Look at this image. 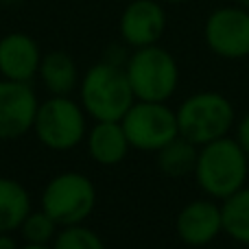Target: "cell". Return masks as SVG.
<instances>
[{"mask_svg":"<svg viewBox=\"0 0 249 249\" xmlns=\"http://www.w3.org/2000/svg\"><path fill=\"white\" fill-rule=\"evenodd\" d=\"M86 144L90 158L103 166L121 164L131 149L121 121H96L94 127L88 129Z\"/></svg>","mask_w":249,"mask_h":249,"instance_id":"obj_13","label":"cell"},{"mask_svg":"<svg viewBox=\"0 0 249 249\" xmlns=\"http://www.w3.org/2000/svg\"><path fill=\"white\" fill-rule=\"evenodd\" d=\"M42 51L31 35L13 31L0 37V77L31 83L39 72Z\"/></svg>","mask_w":249,"mask_h":249,"instance_id":"obj_12","label":"cell"},{"mask_svg":"<svg viewBox=\"0 0 249 249\" xmlns=\"http://www.w3.org/2000/svg\"><path fill=\"white\" fill-rule=\"evenodd\" d=\"M158 155V168L168 177H184L195 173L199 158V144L184 136H175L171 142L155 151Z\"/></svg>","mask_w":249,"mask_h":249,"instance_id":"obj_16","label":"cell"},{"mask_svg":"<svg viewBox=\"0 0 249 249\" xmlns=\"http://www.w3.org/2000/svg\"><path fill=\"white\" fill-rule=\"evenodd\" d=\"M195 179L210 199L223 201L247 186L249 158L234 138L225 136L199 146Z\"/></svg>","mask_w":249,"mask_h":249,"instance_id":"obj_1","label":"cell"},{"mask_svg":"<svg viewBox=\"0 0 249 249\" xmlns=\"http://www.w3.org/2000/svg\"><path fill=\"white\" fill-rule=\"evenodd\" d=\"M234 140L241 144V149L245 151L247 158H249V112L236 123V129H234Z\"/></svg>","mask_w":249,"mask_h":249,"instance_id":"obj_20","label":"cell"},{"mask_svg":"<svg viewBox=\"0 0 249 249\" xmlns=\"http://www.w3.org/2000/svg\"><path fill=\"white\" fill-rule=\"evenodd\" d=\"M33 210L31 195L18 179L0 177V232H16Z\"/></svg>","mask_w":249,"mask_h":249,"instance_id":"obj_15","label":"cell"},{"mask_svg":"<svg viewBox=\"0 0 249 249\" xmlns=\"http://www.w3.org/2000/svg\"><path fill=\"white\" fill-rule=\"evenodd\" d=\"M37 77L51 96H70L81 83L77 64L64 51H51L42 55Z\"/></svg>","mask_w":249,"mask_h":249,"instance_id":"obj_14","label":"cell"},{"mask_svg":"<svg viewBox=\"0 0 249 249\" xmlns=\"http://www.w3.org/2000/svg\"><path fill=\"white\" fill-rule=\"evenodd\" d=\"M96 206L94 181L77 171L55 175L42 190L39 208L55 221L59 228L86 223Z\"/></svg>","mask_w":249,"mask_h":249,"instance_id":"obj_6","label":"cell"},{"mask_svg":"<svg viewBox=\"0 0 249 249\" xmlns=\"http://www.w3.org/2000/svg\"><path fill=\"white\" fill-rule=\"evenodd\" d=\"M177 112L179 136L203 146L212 140L230 136L236 123L232 101L221 92H197L181 101Z\"/></svg>","mask_w":249,"mask_h":249,"instance_id":"obj_4","label":"cell"},{"mask_svg":"<svg viewBox=\"0 0 249 249\" xmlns=\"http://www.w3.org/2000/svg\"><path fill=\"white\" fill-rule=\"evenodd\" d=\"M164 4H181V2H188V0H160Z\"/></svg>","mask_w":249,"mask_h":249,"instance_id":"obj_23","label":"cell"},{"mask_svg":"<svg viewBox=\"0 0 249 249\" xmlns=\"http://www.w3.org/2000/svg\"><path fill=\"white\" fill-rule=\"evenodd\" d=\"M37 107L31 83L0 79V140H16L33 131Z\"/></svg>","mask_w":249,"mask_h":249,"instance_id":"obj_9","label":"cell"},{"mask_svg":"<svg viewBox=\"0 0 249 249\" xmlns=\"http://www.w3.org/2000/svg\"><path fill=\"white\" fill-rule=\"evenodd\" d=\"M123 129L131 149L155 153L179 136L177 112L160 101H136L123 116Z\"/></svg>","mask_w":249,"mask_h":249,"instance_id":"obj_7","label":"cell"},{"mask_svg":"<svg viewBox=\"0 0 249 249\" xmlns=\"http://www.w3.org/2000/svg\"><path fill=\"white\" fill-rule=\"evenodd\" d=\"M221 216L223 234L249 247V186H243L241 190L221 201Z\"/></svg>","mask_w":249,"mask_h":249,"instance_id":"obj_17","label":"cell"},{"mask_svg":"<svg viewBox=\"0 0 249 249\" xmlns=\"http://www.w3.org/2000/svg\"><path fill=\"white\" fill-rule=\"evenodd\" d=\"M236 4H241V7L249 9V0H236Z\"/></svg>","mask_w":249,"mask_h":249,"instance_id":"obj_24","label":"cell"},{"mask_svg":"<svg viewBox=\"0 0 249 249\" xmlns=\"http://www.w3.org/2000/svg\"><path fill=\"white\" fill-rule=\"evenodd\" d=\"M175 232L188 247H206L223 234L221 201L216 199H195L179 210L175 219Z\"/></svg>","mask_w":249,"mask_h":249,"instance_id":"obj_11","label":"cell"},{"mask_svg":"<svg viewBox=\"0 0 249 249\" xmlns=\"http://www.w3.org/2000/svg\"><path fill=\"white\" fill-rule=\"evenodd\" d=\"M51 247L53 249H107L103 238L83 223L61 228Z\"/></svg>","mask_w":249,"mask_h":249,"instance_id":"obj_19","label":"cell"},{"mask_svg":"<svg viewBox=\"0 0 249 249\" xmlns=\"http://www.w3.org/2000/svg\"><path fill=\"white\" fill-rule=\"evenodd\" d=\"M0 2H4V0H0Z\"/></svg>","mask_w":249,"mask_h":249,"instance_id":"obj_25","label":"cell"},{"mask_svg":"<svg viewBox=\"0 0 249 249\" xmlns=\"http://www.w3.org/2000/svg\"><path fill=\"white\" fill-rule=\"evenodd\" d=\"M203 39L216 57H249V9L241 4H225L210 11L203 24Z\"/></svg>","mask_w":249,"mask_h":249,"instance_id":"obj_8","label":"cell"},{"mask_svg":"<svg viewBox=\"0 0 249 249\" xmlns=\"http://www.w3.org/2000/svg\"><path fill=\"white\" fill-rule=\"evenodd\" d=\"M118 31L127 46L158 44L166 31V9L160 0H131L118 18Z\"/></svg>","mask_w":249,"mask_h":249,"instance_id":"obj_10","label":"cell"},{"mask_svg":"<svg viewBox=\"0 0 249 249\" xmlns=\"http://www.w3.org/2000/svg\"><path fill=\"white\" fill-rule=\"evenodd\" d=\"M20 249H53L51 245H35V243H24Z\"/></svg>","mask_w":249,"mask_h":249,"instance_id":"obj_22","label":"cell"},{"mask_svg":"<svg viewBox=\"0 0 249 249\" xmlns=\"http://www.w3.org/2000/svg\"><path fill=\"white\" fill-rule=\"evenodd\" d=\"M59 225L39 208V210H31L26 219L20 225V234L24 243H35V245H53Z\"/></svg>","mask_w":249,"mask_h":249,"instance_id":"obj_18","label":"cell"},{"mask_svg":"<svg viewBox=\"0 0 249 249\" xmlns=\"http://www.w3.org/2000/svg\"><path fill=\"white\" fill-rule=\"evenodd\" d=\"M79 103L94 121H123L136 103L124 68L114 61H99L81 77Z\"/></svg>","mask_w":249,"mask_h":249,"instance_id":"obj_2","label":"cell"},{"mask_svg":"<svg viewBox=\"0 0 249 249\" xmlns=\"http://www.w3.org/2000/svg\"><path fill=\"white\" fill-rule=\"evenodd\" d=\"M124 72L136 101L166 103L179 86V66L160 44L133 48L124 64Z\"/></svg>","mask_w":249,"mask_h":249,"instance_id":"obj_3","label":"cell"},{"mask_svg":"<svg viewBox=\"0 0 249 249\" xmlns=\"http://www.w3.org/2000/svg\"><path fill=\"white\" fill-rule=\"evenodd\" d=\"M33 131L51 151H72L88 136V114L70 96H48L35 114Z\"/></svg>","mask_w":249,"mask_h":249,"instance_id":"obj_5","label":"cell"},{"mask_svg":"<svg viewBox=\"0 0 249 249\" xmlns=\"http://www.w3.org/2000/svg\"><path fill=\"white\" fill-rule=\"evenodd\" d=\"M13 232H0V249H20L16 238L11 236Z\"/></svg>","mask_w":249,"mask_h":249,"instance_id":"obj_21","label":"cell"}]
</instances>
